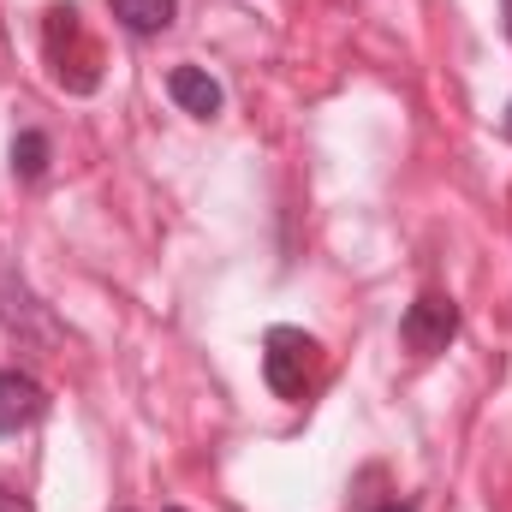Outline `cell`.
<instances>
[{
    "mask_svg": "<svg viewBox=\"0 0 512 512\" xmlns=\"http://www.w3.org/2000/svg\"><path fill=\"white\" fill-rule=\"evenodd\" d=\"M316 370V340L304 328H268L262 334V376L280 399H298Z\"/></svg>",
    "mask_w": 512,
    "mask_h": 512,
    "instance_id": "6da1fadb",
    "label": "cell"
},
{
    "mask_svg": "<svg viewBox=\"0 0 512 512\" xmlns=\"http://www.w3.org/2000/svg\"><path fill=\"white\" fill-rule=\"evenodd\" d=\"M453 334H459V304L441 298V292H423V298L399 316V340H405V352H417V358L447 352Z\"/></svg>",
    "mask_w": 512,
    "mask_h": 512,
    "instance_id": "7a4b0ae2",
    "label": "cell"
},
{
    "mask_svg": "<svg viewBox=\"0 0 512 512\" xmlns=\"http://www.w3.org/2000/svg\"><path fill=\"white\" fill-rule=\"evenodd\" d=\"M167 96H173L185 114H197V120H215V114H221V84H215L203 66H173V72H167Z\"/></svg>",
    "mask_w": 512,
    "mask_h": 512,
    "instance_id": "3957f363",
    "label": "cell"
},
{
    "mask_svg": "<svg viewBox=\"0 0 512 512\" xmlns=\"http://www.w3.org/2000/svg\"><path fill=\"white\" fill-rule=\"evenodd\" d=\"M42 387L30 382V376H18V370H0V435H18L24 423H36L42 417Z\"/></svg>",
    "mask_w": 512,
    "mask_h": 512,
    "instance_id": "277c9868",
    "label": "cell"
},
{
    "mask_svg": "<svg viewBox=\"0 0 512 512\" xmlns=\"http://www.w3.org/2000/svg\"><path fill=\"white\" fill-rule=\"evenodd\" d=\"M114 18L137 36H155V30L173 24V0H114Z\"/></svg>",
    "mask_w": 512,
    "mask_h": 512,
    "instance_id": "5b68a950",
    "label": "cell"
},
{
    "mask_svg": "<svg viewBox=\"0 0 512 512\" xmlns=\"http://www.w3.org/2000/svg\"><path fill=\"white\" fill-rule=\"evenodd\" d=\"M12 173H24V179H42L48 173V137L42 131H18L12 137Z\"/></svg>",
    "mask_w": 512,
    "mask_h": 512,
    "instance_id": "8992f818",
    "label": "cell"
},
{
    "mask_svg": "<svg viewBox=\"0 0 512 512\" xmlns=\"http://www.w3.org/2000/svg\"><path fill=\"white\" fill-rule=\"evenodd\" d=\"M501 18H507V36H512V0H501Z\"/></svg>",
    "mask_w": 512,
    "mask_h": 512,
    "instance_id": "52a82bcc",
    "label": "cell"
},
{
    "mask_svg": "<svg viewBox=\"0 0 512 512\" xmlns=\"http://www.w3.org/2000/svg\"><path fill=\"white\" fill-rule=\"evenodd\" d=\"M501 131H507V137H512V102H507V120H501Z\"/></svg>",
    "mask_w": 512,
    "mask_h": 512,
    "instance_id": "ba28073f",
    "label": "cell"
},
{
    "mask_svg": "<svg viewBox=\"0 0 512 512\" xmlns=\"http://www.w3.org/2000/svg\"><path fill=\"white\" fill-rule=\"evenodd\" d=\"M382 512H417V507H382Z\"/></svg>",
    "mask_w": 512,
    "mask_h": 512,
    "instance_id": "9c48e42d",
    "label": "cell"
},
{
    "mask_svg": "<svg viewBox=\"0 0 512 512\" xmlns=\"http://www.w3.org/2000/svg\"><path fill=\"white\" fill-rule=\"evenodd\" d=\"M167 512H185V507H167Z\"/></svg>",
    "mask_w": 512,
    "mask_h": 512,
    "instance_id": "30bf717a",
    "label": "cell"
}]
</instances>
